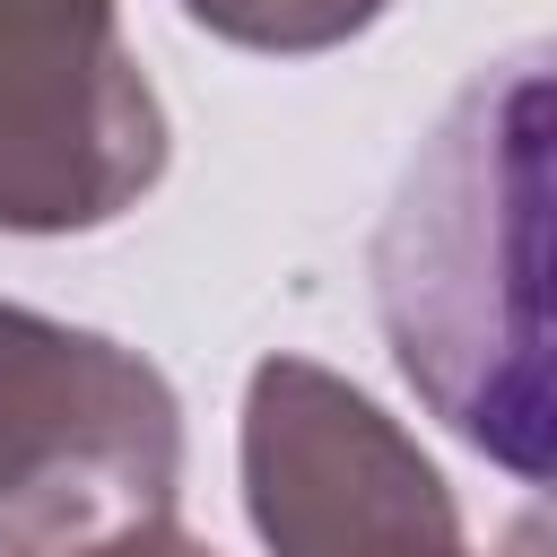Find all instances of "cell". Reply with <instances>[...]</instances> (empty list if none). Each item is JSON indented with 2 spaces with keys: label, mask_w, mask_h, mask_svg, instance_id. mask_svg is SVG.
<instances>
[{
  "label": "cell",
  "mask_w": 557,
  "mask_h": 557,
  "mask_svg": "<svg viewBox=\"0 0 557 557\" xmlns=\"http://www.w3.org/2000/svg\"><path fill=\"white\" fill-rule=\"evenodd\" d=\"M374 305L409 392L513 479H548V61L479 70L374 235Z\"/></svg>",
  "instance_id": "6da1fadb"
},
{
  "label": "cell",
  "mask_w": 557,
  "mask_h": 557,
  "mask_svg": "<svg viewBox=\"0 0 557 557\" xmlns=\"http://www.w3.org/2000/svg\"><path fill=\"white\" fill-rule=\"evenodd\" d=\"M174 383L78 322L0 305V557H70L174 513Z\"/></svg>",
  "instance_id": "7a4b0ae2"
},
{
  "label": "cell",
  "mask_w": 557,
  "mask_h": 557,
  "mask_svg": "<svg viewBox=\"0 0 557 557\" xmlns=\"http://www.w3.org/2000/svg\"><path fill=\"white\" fill-rule=\"evenodd\" d=\"M165 157L113 0H0V235H96L165 183Z\"/></svg>",
  "instance_id": "3957f363"
},
{
  "label": "cell",
  "mask_w": 557,
  "mask_h": 557,
  "mask_svg": "<svg viewBox=\"0 0 557 557\" xmlns=\"http://www.w3.org/2000/svg\"><path fill=\"white\" fill-rule=\"evenodd\" d=\"M235 461L270 557H479L418 435L313 357L252 366Z\"/></svg>",
  "instance_id": "277c9868"
},
{
  "label": "cell",
  "mask_w": 557,
  "mask_h": 557,
  "mask_svg": "<svg viewBox=\"0 0 557 557\" xmlns=\"http://www.w3.org/2000/svg\"><path fill=\"white\" fill-rule=\"evenodd\" d=\"M383 9H392V0H183V17L209 26L218 44H235V52H278V61H296V52H339V44H357Z\"/></svg>",
  "instance_id": "5b68a950"
},
{
  "label": "cell",
  "mask_w": 557,
  "mask_h": 557,
  "mask_svg": "<svg viewBox=\"0 0 557 557\" xmlns=\"http://www.w3.org/2000/svg\"><path fill=\"white\" fill-rule=\"evenodd\" d=\"M70 557H218V548H200L191 531H174V513H157V522H131V531L96 540V548H70Z\"/></svg>",
  "instance_id": "8992f818"
}]
</instances>
